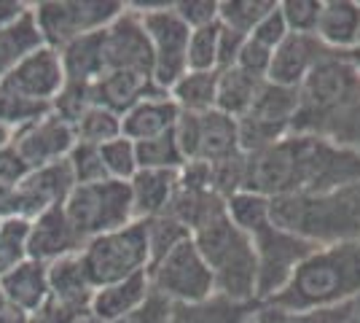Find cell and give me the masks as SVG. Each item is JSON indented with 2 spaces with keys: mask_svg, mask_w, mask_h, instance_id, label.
<instances>
[{
  "mask_svg": "<svg viewBox=\"0 0 360 323\" xmlns=\"http://www.w3.org/2000/svg\"><path fill=\"white\" fill-rule=\"evenodd\" d=\"M360 184V154L315 135L290 132L274 146L248 154V186L269 200L320 194Z\"/></svg>",
  "mask_w": 360,
  "mask_h": 323,
  "instance_id": "6da1fadb",
  "label": "cell"
},
{
  "mask_svg": "<svg viewBox=\"0 0 360 323\" xmlns=\"http://www.w3.org/2000/svg\"><path fill=\"white\" fill-rule=\"evenodd\" d=\"M293 132L360 154V68L349 54L330 51L304 78Z\"/></svg>",
  "mask_w": 360,
  "mask_h": 323,
  "instance_id": "7a4b0ae2",
  "label": "cell"
},
{
  "mask_svg": "<svg viewBox=\"0 0 360 323\" xmlns=\"http://www.w3.org/2000/svg\"><path fill=\"white\" fill-rule=\"evenodd\" d=\"M360 296V243L315 248L296 267L288 286L266 305L277 310L345 308Z\"/></svg>",
  "mask_w": 360,
  "mask_h": 323,
  "instance_id": "3957f363",
  "label": "cell"
},
{
  "mask_svg": "<svg viewBox=\"0 0 360 323\" xmlns=\"http://www.w3.org/2000/svg\"><path fill=\"white\" fill-rule=\"evenodd\" d=\"M271 218L280 229L317 248L360 243V184L271 200Z\"/></svg>",
  "mask_w": 360,
  "mask_h": 323,
  "instance_id": "277c9868",
  "label": "cell"
},
{
  "mask_svg": "<svg viewBox=\"0 0 360 323\" xmlns=\"http://www.w3.org/2000/svg\"><path fill=\"white\" fill-rule=\"evenodd\" d=\"M194 243L207 262L215 280V293L229 296L234 302H258L255 283H258V267H255L253 240L234 227L229 213H221L196 229Z\"/></svg>",
  "mask_w": 360,
  "mask_h": 323,
  "instance_id": "5b68a950",
  "label": "cell"
},
{
  "mask_svg": "<svg viewBox=\"0 0 360 323\" xmlns=\"http://www.w3.org/2000/svg\"><path fill=\"white\" fill-rule=\"evenodd\" d=\"M62 208L84 246L100 234L124 229L135 221L129 184L124 181L75 186Z\"/></svg>",
  "mask_w": 360,
  "mask_h": 323,
  "instance_id": "8992f818",
  "label": "cell"
},
{
  "mask_svg": "<svg viewBox=\"0 0 360 323\" xmlns=\"http://www.w3.org/2000/svg\"><path fill=\"white\" fill-rule=\"evenodd\" d=\"M81 262L89 272L94 289H103L110 283H119L140 272H148L150 251L146 237V224L132 221L129 227L116 232H108L89 240L81 248Z\"/></svg>",
  "mask_w": 360,
  "mask_h": 323,
  "instance_id": "52a82bcc",
  "label": "cell"
},
{
  "mask_svg": "<svg viewBox=\"0 0 360 323\" xmlns=\"http://www.w3.org/2000/svg\"><path fill=\"white\" fill-rule=\"evenodd\" d=\"M148 32L153 51V84L169 94V89L188 73V38L191 27L175 14L172 3H129Z\"/></svg>",
  "mask_w": 360,
  "mask_h": 323,
  "instance_id": "ba28073f",
  "label": "cell"
},
{
  "mask_svg": "<svg viewBox=\"0 0 360 323\" xmlns=\"http://www.w3.org/2000/svg\"><path fill=\"white\" fill-rule=\"evenodd\" d=\"M30 6L44 44L57 51L81 35L105 30L127 8L119 0H41Z\"/></svg>",
  "mask_w": 360,
  "mask_h": 323,
  "instance_id": "9c48e42d",
  "label": "cell"
},
{
  "mask_svg": "<svg viewBox=\"0 0 360 323\" xmlns=\"http://www.w3.org/2000/svg\"><path fill=\"white\" fill-rule=\"evenodd\" d=\"M150 291L169 305H196L215 293V280L207 262L202 259L194 237L172 248L167 256L148 267Z\"/></svg>",
  "mask_w": 360,
  "mask_h": 323,
  "instance_id": "30bf717a",
  "label": "cell"
},
{
  "mask_svg": "<svg viewBox=\"0 0 360 323\" xmlns=\"http://www.w3.org/2000/svg\"><path fill=\"white\" fill-rule=\"evenodd\" d=\"M296 113H299V89H288L266 81L253 108L242 119H237L242 154L264 151L277 140L288 138L293 132Z\"/></svg>",
  "mask_w": 360,
  "mask_h": 323,
  "instance_id": "8fae6325",
  "label": "cell"
},
{
  "mask_svg": "<svg viewBox=\"0 0 360 323\" xmlns=\"http://www.w3.org/2000/svg\"><path fill=\"white\" fill-rule=\"evenodd\" d=\"M253 240L255 248V267H258V283H255V296L261 305H266L277 293L288 286L299 267L317 246L301 240L290 232L280 229L277 224L258 232Z\"/></svg>",
  "mask_w": 360,
  "mask_h": 323,
  "instance_id": "7c38bea8",
  "label": "cell"
},
{
  "mask_svg": "<svg viewBox=\"0 0 360 323\" xmlns=\"http://www.w3.org/2000/svg\"><path fill=\"white\" fill-rule=\"evenodd\" d=\"M103 51H105V73H143L153 76V51L143 19L127 3L119 14L103 30Z\"/></svg>",
  "mask_w": 360,
  "mask_h": 323,
  "instance_id": "4fadbf2b",
  "label": "cell"
},
{
  "mask_svg": "<svg viewBox=\"0 0 360 323\" xmlns=\"http://www.w3.org/2000/svg\"><path fill=\"white\" fill-rule=\"evenodd\" d=\"M75 143L78 140H75L73 127L54 113H46L44 119L16 129L11 138V148L27 165V170H41L68 159Z\"/></svg>",
  "mask_w": 360,
  "mask_h": 323,
  "instance_id": "5bb4252c",
  "label": "cell"
},
{
  "mask_svg": "<svg viewBox=\"0 0 360 323\" xmlns=\"http://www.w3.org/2000/svg\"><path fill=\"white\" fill-rule=\"evenodd\" d=\"M73 189L75 178L68 159H62L57 165H49V167L30 170L27 178L19 184V189L11 197V215L32 221L46 210L65 205Z\"/></svg>",
  "mask_w": 360,
  "mask_h": 323,
  "instance_id": "9a60e30c",
  "label": "cell"
},
{
  "mask_svg": "<svg viewBox=\"0 0 360 323\" xmlns=\"http://www.w3.org/2000/svg\"><path fill=\"white\" fill-rule=\"evenodd\" d=\"M8 89H14L16 94L51 106L54 97L62 92L65 87V68H62L60 51L57 49H38L35 54H30L22 65H16L8 76L0 78Z\"/></svg>",
  "mask_w": 360,
  "mask_h": 323,
  "instance_id": "2e32d148",
  "label": "cell"
},
{
  "mask_svg": "<svg viewBox=\"0 0 360 323\" xmlns=\"http://www.w3.org/2000/svg\"><path fill=\"white\" fill-rule=\"evenodd\" d=\"M330 49H326L315 35H299L290 32L280 46L271 54V68L266 81L277 84V87H288V89H299L304 78L315 70V65Z\"/></svg>",
  "mask_w": 360,
  "mask_h": 323,
  "instance_id": "e0dca14e",
  "label": "cell"
},
{
  "mask_svg": "<svg viewBox=\"0 0 360 323\" xmlns=\"http://www.w3.org/2000/svg\"><path fill=\"white\" fill-rule=\"evenodd\" d=\"M81 248H84V243L75 234L73 224L68 221L62 205L30 221V259H35V262L51 264L62 256L81 253Z\"/></svg>",
  "mask_w": 360,
  "mask_h": 323,
  "instance_id": "ac0fdd59",
  "label": "cell"
},
{
  "mask_svg": "<svg viewBox=\"0 0 360 323\" xmlns=\"http://www.w3.org/2000/svg\"><path fill=\"white\" fill-rule=\"evenodd\" d=\"M178 119L180 110L169 94H150L121 116V132L132 143H143L172 132Z\"/></svg>",
  "mask_w": 360,
  "mask_h": 323,
  "instance_id": "d6986e66",
  "label": "cell"
},
{
  "mask_svg": "<svg viewBox=\"0 0 360 323\" xmlns=\"http://www.w3.org/2000/svg\"><path fill=\"white\" fill-rule=\"evenodd\" d=\"M49 291L51 299L60 305L75 310L81 315H89L91 299H94V283L89 280V272L81 262L78 253L62 256L57 262L49 264Z\"/></svg>",
  "mask_w": 360,
  "mask_h": 323,
  "instance_id": "ffe728a7",
  "label": "cell"
},
{
  "mask_svg": "<svg viewBox=\"0 0 360 323\" xmlns=\"http://www.w3.org/2000/svg\"><path fill=\"white\" fill-rule=\"evenodd\" d=\"M150 293L153 291H150L148 272H140V275H132L127 277V280H119V283L97 289L94 299H91L89 315L100 323H116L124 315L135 312L140 305H146V299H148Z\"/></svg>",
  "mask_w": 360,
  "mask_h": 323,
  "instance_id": "44dd1931",
  "label": "cell"
},
{
  "mask_svg": "<svg viewBox=\"0 0 360 323\" xmlns=\"http://www.w3.org/2000/svg\"><path fill=\"white\" fill-rule=\"evenodd\" d=\"M0 291L11 308L30 315L41 305H46L51 296V291H49V264L35 262V259L22 262L11 272L0 277Z\"/></svg>",
  "mask_w": 360,
  "mask_h": 323,
  "instance_id": "7402d4cb",
  "label": "cell"
},
{
  "mask_svg": "<svg viewBox=\"0 0 360 323\" xmlns=\"http://www.w3.org/2000/svg\"><path fill=\"white\" fill-rule=\"evenodd\" d=\"M135 221L165 215L178 194V170H137L129 181Z\"/></svg>",
  "mask_w": 360,
  "mask_h": 323,
  "instance_id": "603a6c76",
  "label": "cell"
},
{
  "mask_svg": "<svg viewBox=\"0 0 360 323\" xmlns=\"http://www.w3.org/2000/svg\"><path fill=\"white\" fill-rule=\"evenodd\" d=\"M315 38L330 51L349 54L360 41V3L326 0L317 19Z\"/></svg>",
  "mask_w": 360,
  "mask_h": 323,
  "instance_id": "cb8c5ba5",
  "label": "cell"
},
{
  "mask_svg": "<svg viewBox=\"0 0 360 323\" xmlns=\"http://www.w3.org/2000/svg\"><path fill=\"white\" fill-rule=\"evenodd\" d=\"M150 94L167 92L153 84V76H143V73H105L100 81H94V103L119 116H124L129 108H135Z\"/></svg>",
  "mask_w": 360,
  "mask_h": 323,
  "instance_id": "d4e9b609",
  "label": "cell"
},
{
  "mask_svg": "<svg viewBox=\"0 0 360 323\" xmlns=\"http://www.w3.org/2000/svg\"><path fill=\"white\" fill-rule=\"evenodd\" d=\"M261 308V302H234L212 293L210 299L196 305H172L169 323H253Z\"/></svg>",
  "mask_w": 360,
  "mask_h": 323,
  "instance_id": "484cf974",
  "label": "cell"
},
{
  "mask_svg": "<svg viewBox=\"0 0 360 323\" xmlns=\"http://www.w3.org/2000/svg\"><path fill=\"white\" fill-rule=\"evenodd\" d=\"M242 154L240 148V124L221 110L199 113V146L194 162H224L229 156Z\"/></svg>",
  "mask_w": 360,
  "mask_h": 323,
  "instance_id": "4316f807",
  "label": "cell"
},
{
  "mask_svg": "<svg viewBox=\"0 0 360 323\" xmlns=\"http://www.w3.org/2000/svg\"><path fill=\"white\" fill-rule=\"evenodd\" d=\"M44 46V35L32 16V6H27L25 14H19L14 22L0 27V78L8 76L16 65H22L30 54Z\"/></svg>",
  "mask_w": 360,
  "mask_h": 323,
  "instance_id": "83f0119b",
  "label": "cell"
},
{
  "mask_svg": "<svg viewBox=\"0 0 360 323\" xmlns=\"http://www.w3.org/2000/svg\"><path fill=\"white\" fill-rule=\"evenodd\" d=\"M65 78L75 84H94L105 76V51H103V30L89 32L60 49Z\"/></svg>",
  "mask_w": 360,
  "mask_h": 323,
  "instance_id": "f1b7e54d",
  "label": "cell"
},
{
  "mask_svg": "<svg viewBox=\"0 0 360 323\" xmlns=\"http://www.w3.org/2000/svg\"><path fill=\"white\" fill-rule=\"evenodd\" d=\"M266 78H258L245 73L240 68H229V70H218V100H215V110H221L231 119H242L258 94L264 89Z\"/></svg>",
  "mask_w": 360,
  "mask_h": 323,
  "instance_id": "f546056e",
  "label": "cell"
},
{
  "mask_svg": "<svg viewBox=\"0 0 360 323\" xmlns=\"http://www.w3.org/2000/svg\"><path fill=\"white\" fill-rule=\"evenodd\" d=\"M169 97L180 113H210L215 110V100H218V70H210V73L188 70L169 89Z\"/></svg>",
  "mask_w": 360,
  "mask_h": 323,
  "instance_id": "4dcf8cb0",
  "label": "cell"
},
{
  "mask_svg": "<svg viewBox=\"0 0 360 323\" xmlns=\"http://www.w3.org/2000/svg\"><path fill=\"white\" fill-rule=\"evenodd\" d=\"M226 213L234 221V227H240L248 237H255L258 232H264L274 224L271 200L258 194V191H250V189H242L237 194H231L226 200Z\"/></svg>",
  "mask_w": 360,
  "mask_h": 323,
  "instance_id": "1f68e13d",
  "label": "cell"
},
{
  "mask_svg": "<svg viewBox=\"0 0 360 323\" xmlns=\"http://www.w3.org/2000/svg\"><path fill=\"white\" fill-rule=\"evenodd\" d=\"M30 259V221L8 215L0 221V277Z\"/></svg>",
  "mask_w": 360,
  "mask_h": 323,
  "instance_id": "d6a6232c",
  "label": "cell"
},
{
  "mask_svg": "<svg viewBox=\"0 0 360 323\" xmlns=\"http://www.w3.org/2000/svg\"><path fill=\"white\" fill-rule=\"evenodd\" d=\"M274 8H277L274 0H224L218 6V22L226 30L250 38V32L258 27V22Z\"/></svg>",
  "mask_w": 360,
  "mask_h": 323,
  "instance_id": "836d02e7",
  "label": "cell"
},
{
  "mask_svg": "<svg viewBox=\"0 0 360 323\" xmlns=\"http://www.w3.org/2000/svg\"><path fill=\"white\" fill-rule=\"evenodd\" d=\"M73 129L75 140L78 143H89V146H105V143L124 135L121 132V116L103 106H91Z\"/></svg>",
  "mask_w": 360,
  "mask_h": 323,
  "instance_id": "e575fe53",
  "label": "cell"
},
{
  "mask_svg": "<svg viewBox=\"0 0 360 323\" xmlns=\"http://www.w3.org/2000/svg\"><path fill=\"white\" fill-rule=\"evenodd\" d=\"M46 113H51V106L44 103H35L27 100L22 94H16L14 89H8L3 81H0V124H6L8 129H22L27 124L44 119Z\"/></svg>",
  "mask_w": 360,
  "mask_h": 323,
  "instance_id": "d590c367",
  "label": "cell"
},
{
  "mask_svg": "<svg viewBox=\"0 0 360 323\" xmlns=\"http://www.w3.org/2000/svg\"><path fill=\"white\" fill-rule=\"evenodd\" d=\"M146 224V237H148V251H150V264L156 259L167 256L172 248H178L180 243H186L191 237V232L180 224L178 218H172L169 213L156 215L143 221Z\"/></svg>",
  "mask_w": 360,
  "mask_h": 323,
  "instance_id": "8d00e7d4",
  "label": "cell"
},
{
  "mask_svg": "<svg viewBox=\"0 0 360 323\" xmlns=\"http://www.w3.org/2000/svg\"><path fill=\"white\" fill-rule=\"evenodd\" d=\"M135 146L140 170H180L186 165L178 140H175V132H167V135H159L153 140H143Z\"/></svg>",
  "mask_w": 360,
  "mask_h": 323,
  "instance_id": "74e56055",
  "label": "cell"
},
{
  "mask_svg": "<svg viewBox=\"0 0 360 323\" xmlns=\"http://www.w3.org/2000/svg\"><path fill=\"white\" fill-rule=\"evenodd\" d=\"M100 154H103V165H105V172L110 181H124L129 184L140 170V162H137V146L129 138H116L100 146Z\"/></svg>",
  "mask_w": 360,
  "mask_h": 323,
  "instance_id": "f35d334b",
  "label": "cell"
},
{
  "mask_svg": "<svg viewBox=\"0 0 360 323\" xmlns=\"http://www.w3.org/2000/svg\"><path fill=\"white\" fill-rule=\"evenodd\" d=\"M218 49H221V25H207L191 30L188 38V70L210 73L218 70Z\"/></svg>",
  "mask_w": 360,
  "mask_h": 323,
  "instance_id": "ab89813d",
  "label": "cell"
},
{
  "mask_svg": "<svg viewBox=\"0 0 360 323\" xmlns=\"http://www.w3.org/2000/svg\"><path fill=\"white\" fill-rule=\"evenodd\" d=\"M94 103V84H75V81H65L62 92L54 97L51 103V113L60 116L62 122H68L70 127L81 122V116L89 110Z\"/></svg>",
  "mask_w": 360,
  "mask_h": 323,
  "instance_id": "60d3db41",
  "label": "cell"
},
{
  "mask_svg": "<svg viewBox=\"0 0 360 323\" xmlns=\"http://www.w3.org/2000/svg\"><path fill=\"white\" fill-rule=\"evenodd\" d=\"M68 165L73 170L75 186H86V184H103L110 181L103 165V154H100V146H89V143H75L70 156H68Z\"/></svg>",
  "mask_w": 360,
  "mask_h": 323,
  "instance_id": "b9f144b4",
  "label": "cell"
},
{
  "mask_svg": "<svg viewBox=\"0 0 360 323\" xmlns=\"http://www.w3.org/2000/svg\"><path fill=\"white\" fill-rule=\"evenodd\" d=\"M280 11H283V19L290 32L315 35L323 0H285V3H280Z\"/></svg>",
  "mask_w": 360,
  "mask_h": 323,
  "instance_id": "7bdbcfd3",
  "label": "cell"
},
{
  "mask_svg": "<svg viewBox=\"0 0 360 323\" xmlns=\"http://www.w3.org/2000/svg\"><path fill=\"white\" fill-rule=\"evenodd\" d=\"M345 308H330V310H277L264 305L261 308V323H345Z\"/></svg>",
  "mask_w": 360,
  "mask_h": 323,
  "instance_id": "ee69618b",
  "label": "cell"
},
{
  "mask_svg": "<svg viewBox=\"0 0 360 323\" xmlns=\"http://www.w3.org/2000/svg\"><path fill=\"white\" fill-rule=\"evenodd\" d=\"M218 6H221L218 0H178V3H172L175 14H178L191 30L215 25V22H218Z\"/></svg>",
  "mask_w": 360,
  "mask_h": 323,
  "instance_id": "f6af8a7d",
  "label": "cell"
},
{
  "mask_svg": "<svg viewBox=\"0 0 360 323\" xmlns=\"http://www.w3.org/2000/svg\"><path fill=\"white\" fill-rule=\"evenodd\" d=\"M288 35H290V30H288L285 19H283V11H280V3H277V8L264 16V19L258 22V27L250 32V41H255V44H261V46H266L274 51V49L285 41Z\"/></svg>",
  "mask_w": 360,
  "mask_h": 323,
  "instance_id": "bcb514c9",
  "label": "cell"
},
{
  "mask_svg": "<svg viewBox=\"0 0 360 323\" xmlns=\"http://www.w3.org/2000/svg\"><path fill=\"white\" fill-rule=\"evenodd\" d=\"M271 49L261 46V44H255V41H245V46H242L240 57H237V65L234 68H240L245 73H250V76H258V78H266L269 76V68H271Z\"/></svg>",
  "mask_w": 360,
  "mask_h": 323,
  "instance_id": "7dc6e473",
  "label": "cell"
},
{
  "mask_svg": "<svg viewBox=\"0 0 360 323\" xmlns=\"http://www.w3.org/2000/svg\"><path fill=\"white\" fill-rule=\"evenodd\" d=\"M27 165L19 159L14 148H3L0 151V194H14L19 184L27 178Z\"/></svg>",
  "mask_w": 360,
  "mask_h": 323,
  "instance_id": "c3c4849f",
  "label": "cell"
},
{
  "mask_svg": "<svg viewBox=\"0 0 360 323\" xmlns=\"http://www.w3.org/2000/svg\"><path fill=\"white\" fill-rule=\"evenodd\" d=\"M169 312H172V305L167 299H162V296L150 293L148 299H146V305H140L135 312L124 315L116 323H169Z\"/></svg>",
  "mask_w": 360,
  "mask_h": 323,
  "instance_id": "681fc988",
  "label": "cell"
},
{
  "mask_svg": "<svg viewBox=\"0 0 360 323\" xmlns=\"http://www.w3.org/2000/svg\"><path fill=\"white\" fill-rule=\"evenodd\" d=\"M81 318H86V315H81V312H75V310L65 308V305H60L57 299L49 296V302L41 305L35 312H30L25 323H78Z\"/></svg>",
  "mask_w": 360,
  "mask_h": 323,
  "instance_id": "f907efd6",
  "label": "cell"
},
{
  "mask_svg": "<svg viewBox=\"0 0 360 323\" xmlns=\"http://www.w3.org/2000/svg\"><path fill=\"white\" fill-rule=\"evenodd\" d=\"M221 25V22H218ZM245 35L240 32H231L221 27V49H218V70H229L237 65V57H240L242 46H245Z\"/></svg>",
  "mask_w": 360,
  "mask_h": 323,
  "instance_id": "816d5d0a",
  "label": "cell"
},
{
  "mask_svg": "<svg viewBox=\"0 0 360 323\" xmlns=\"http://www.w3.org/2000/svg\"><path fill=\"white\" fill-rule=\"evenodd\" d=\"M27 6L30 3H16V0H0V27L3 25H8V22H14L19 14H25L27 11Z\"/></svg>",
  "mask_w": 360,
  "mask_h": 323,
  "instance_id": "f5cc1de1",
  "label": "cell"
},
{
  "mask_svg": "<svg viewBox=\"0 0 360 323\" xmlns=\"http://www.w3.org/2000/svg\"><path fill=\"white\" fill-rule=\"evenodd\" d=\"M345 323H360V296H358V299H352V302L347 305Z\"/></svg>",
  "mask_w": 360,
  "mask_h": 323,
  "instance_id": "db71d44e",
  "label": "cell"
},
{
  "mask_svg": "<svg viewBox=\"0 0 360 323\" xmlns=\"http://www.w3.org/2000/svg\"><path fill=\"white\" fill-rule=\"evenodd\" d=\"M11 138H14V129H8L6 124H0V151L11 146Z\"/></svg>",
  "mask_w": 360,
  "mask_h": 323,
  "instance_id": "11a10c76",
  "label": "cell"
},
{
  "mask_svg": "<svg viewBox=\"0 0 360 323\" xmlns=\"http://www.w3.org/2000/svg\"><path fill=\"white\" fill-rule=\"evenodd\" d=\"M349 57H352V62H355V65L360 68V41H358V46L349 51Z\"/></svg>",
  "mask_w": 360,
  "mask_h": 323,
  "instance_id": "9f6ffc18",
  "label": "cell"
},
{
  "mask_svg": "<svg viewBox=\"0 0 360 323\" xmlns=\"http://www.w3.org/2000/svg\"><path fill=\"white\" fill-rule=\"evenodd\" d=\"M78 323H100V321H94L91 315H86V318H81V321H78Z\"/></svg>",
  "mask_w": 360,
  "mask_h": 323,
  "instance_id": "6f0895ef",
  "label": "cell"
},
{
  "mask_svg": "<svg viewBox=\"0 0 360 323\" xmlns=\"http://www.w3.org/2000/svg\"><path fill=\"white\" fill-rule=\"evenodd\" d=\"M0 221H3V218H0Z\"/></svg>",
  "mask_w": 360,
  "mask_h": 323,
  "instance_id": "680465c9",
  "label": "cell"
}]
</instances>
